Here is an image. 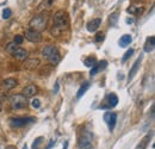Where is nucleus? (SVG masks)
Returning <instances> with one entry per match:
<instances>
[{
  "mask_svg": "<svg viewBox=\"0 0 155 149\" xmlns=\"http://www.w3.org/2000/svg\"><path fill=\"white\" fill-rule=\"evenodd\" d=\"M12 55L15 56L17 60H19V61H24V60L28 57V51H26L25 49H23V48L17 47V48L12 51Z\"/></svg>",
  "mask_w": 155,
  "mask_h": 149,
  "instance_id": "9b49d317",
  "label": "nucleus"
},
{
  "mask_svg": "<svg viewBox=\"0 0 155 149\" xmlns=\"http://www.w3.org/2000/svg\"><path fill=\"white\" fill-rule=\"evenodd\" d=\"M90 88V82H84L82 84V86L79 88V91H78V93H77V98L78 99H80L84 94L86 93V91Z\"/></svg>",
  "mask_w": 155,
  "mask_h": 149,
  "instance_id": "4be33fe9",
  "label": "nucleus"
},
{
  "mask_svg": "<svg viewBox=\"0 0 155 149\" xmlns=\"http://www.w3.org/2000/svg\"><path fill=\"white\" fill-rule=\"evenodd\" d=\"M35 121V118L32 117H16V118H10V125L12 128H20L24 127L29 123H32Z\"/></svg>",
  "mask_w": 155,
  "mask_h": 149,
  "instance_id": "39448f33",
  "label": "nucleus"
},
{
  "mask_svg": "<svg viewBox=\"0 0 155 149\" xmlns=\"http://www.w3.org/2000/svg\"><path fill=\"white\" fill-rule=\"evenodd\" d=\"M104 38H105V35H104V32H97V35L94 36V41L99 43V42H101V41H104Z\"/></svg>",
  "mask_w": 155,
  "mask_h": 149,
  "instance_id": "bb28decb",
  "label": "nucleus"
},
{
  "mask_svg": "<svg viewBox=\"0 0 155 149\" xmlns=\"http://www.w3.org/2000/svg\"><path fill=\"white\" fill-rule=\"evenodd\" d=\"M39 66V60L38 58H28L24 62V68L28 71H35Z\"/></svg>",
  "mask_w": 155,
  "mask_h": 149,
  "instance_id": "1a4fd4ad",
  "label": "nucleus"
},
{
  "mask_svg": "<svg viewBox=\"0 0 155 149\" xmlns=\"http://www.w3.org/2000/svg\"><path fill=\"white\" fill-rule=\"evenodd\" d=\"M17 47H18L17 44H15V43H10V44L7 45V48H6V49H7V51H8V53H11V54H12V51H13Z\"/></svg>",
  "mask_w": 155,
  "mask_h": 149,
  "instance_id": "7c9ffc66",
  "label": "nucleus"
},
{
  "mask_svg": "<svg viewBox=\"0 0 155 149\" xmlns=\"http://www.w3.org/2000/svg\"><path fill=\"white\" fill-rule=\"evenodd\" d=\"M23 39H24V38H23L21 35H17V36L15 37V42H13V43H15V44H17V45H19V44L23 43Z\"/></svg>",
  "mask_w": 155,
  "mask_h": 149,
  "instance_id": "c756f323",
  "label": "nucleus"
},
{
  "mask_svg": "<svg viewBox=\"0 0 155 149\" xmlns=\"http://www.w3.org/2000/svg\"><path fill=\"white\" fill-rule=\"evenodd\" d=\"M149 141H150V135H146V136L140 141V143L137 144L136 149H147Z\"/></svg>",
  "mask_w": 155,
  "mask_h": 149,
  "instance_id": "aec40b11",
  "label": "nucleus"
},
{
  "mask_svg": "<svg viewBox=\"0 0 155 149\" xmlns=\"http://www.w3.org/2000/svg\"><path fill=\"white\" fill-rule=\"evenodd\" d=\"M55 143V141H50V143H49V146H48V149H50L51 148V146Z\"/></svg>",
  "mask_w": 155,
  "mask_h": 149,
  "instance_id": "473e14b6",
  "label": "nucleus"
},
{
  "mask_svg": "<svg viewBox=\"0 0 155 149\" xmlns=\"http://www.w3.org/2000/svg\"><path fill=\"white\" fill-rule=\"evenodd\" d=\"M17 80L16 79H13V78H8V79H5L4 81H2V84H1V88L4 90V91H10V90H12V88H15L16 86H17Z\"/></svg>",
  "mask_w": 155,
  "mask_h": 149,
  "instance_id": "6e6552de",
  "label": "nucleus"
},
{
  "mask_svg": "<svg viewBox=\"0 0 155 149\" xmlns=\"http://www.w3.org/2000/svg\"><path fill=\"white\" fill-rule=\"evenodd\" d=\"M10 105H11V109L13 111L25 109L28 106V98L24 97L21 93L13 94L10 97Z\"/></svg>",
  "mask_w": 155,
  "mask_h": 149,
  "instance_id": "7ed1b4c3",
  "label": "nucleus"
},
{
  "mask_svg": "<svg viewBox=\"0 0 155 149\" xmlns=\"http://www.w3.org/2000/svg\"><path fill=\"white\" fill-rule=\"evenodd\" d=\"M144 11V8L142 6H137V5H131L130 7L127 8V12L130 13V15H134V16H138V15H142Z\"/></svg>",
  "mask_w": 155,
  "mask_h": 149,
  "instance_id": "dca6fc26",
  "label": "nucleus"
},
{
  "mask_svg": "<svg viewBox=\"0 0 155 149\" xmlns=\"http://www.w3.org/2000/svg\"><path fill=\"white\" fill-rule=\"evenodd\" d=\"M58 84L56 82V85H55V90H54V93H58Z\"/></svg>",
  "mask_w": 155,
  "mask_h": 149,
  "instance_id": "2f4dec72",
  "label": "nucleus"
},
{
  "mask_svg": "<svg viewBox=\"0 0 155 149\" xmlns=\"http://www.w3.org/2000/svg\"><path fill=\"white\" fill-rule=\"evenodd\" d=\"M133 54H134V49H128V50H127V53H125L124 56H123V58H122V62H125L127 60H129Z\"/></svg>",
  "mask_w": 155,
  "mask_h": 149,
  "instance_id": "393cba45",
  "label": "nucleus"
},
{
  "mask_svg": "<svg viewBox=\"0 0 155 149\" xmlns=\"http://www.w3.org/2000/svg\"><path fill=\"white\" fill-rule=\"evenodd\" d=\"M127 23H133V19H127Z\"/></svg>",
  "mask_w": 155,
  "mask_h": 149,
  "instance_id": "f704fd0d",
  "label": "nucleus"
},
{
  "mask_svg": "<svg viewBox=\"0 0 155 149\" xmlns=\"http://www.w3.org/2000/svg\"><path fill=\"white\" fill-rule=\"evenodd\" d=\"M105 101H107L106 109L115 108L117 104H118V97L115 93H109L106 95V98H105Z\"/></svg>",
  "mask_w": 155,
  "mask_h": 149,
  "instance_id": "9d476101",
  "label": "nucleus"
},
{
  "mask_svg": "<svg viewBox=\"0 0 155 149\" xmlns=\"http://www.w3.org/2000/svg\"><path fill=\"white\" fill-rule=\"evenodd\" d=\"M69 26V17L68 13L63 10H58L54 15V25L51 29V35L53 36H58L61 32Z\"/></svg>",
  "mask_w": 155,
  "mask_h": 149,
  "instance_id": "f257e3e1",
  "label": "nucleus"
},
{
  "mask_svg": "<svg viewBox=\"0 0 155 149\" xmlns=\"http://www.w3.org/2000/svg\"><path fill=\"white\" fill-rule=\"evenodd\" d=\"M48 25V16L47 15H37L29 22V26L32 30H36L38 32H42L47 29Z\"/></svg>",
  "mask_w": 155,
  "mask_h": 149,
  "instance_id": "f03ea898",
  "label": "nucleus"
},
{
  "mask_svg": "<svg viewBox=\"0 0 155 149\" xmlns=\"http://www.w3.org/2000/svg\"><path fill=\"white\" fill-rule=\"evenodd\" d=\"M67 148H68V142L66 141V142H64V146H63V149H67Z\"/></svg>",
  "mask_w": 155,
  "mask_h": 149,
  "instance_id": "72a5a7b5",
  "label": "nucleus"
},
{
  "mask_svg": "<svg viewBox=\"0 0 155 149\" xmlns=\"http://www.w3.org/2000/svg\"><path fill=\"white\" fill-rule=\"evenodd\" d=\"M25 38L31 42V43H39L42 41V34L36 31V30H32V29H28L25 31Z\"/></svg>",
  "mask_w": 155,
  "mask_h": 149,
  "instance_id": "423d86ee",
  "label": "nucleus"
},
{
  "mask_svg": "<svg viewBox=\"0 0 155 149\" xmlns=\"http://www.w3.org/2000/svg\"><path fill=\"white\" fill-rule=\"evenodd\" d=\"M43 142V138L42 137H38V138H36V141L34 142V144H32V149H38L39 144Z\"/></svg>",
  "mask_w": 155,
  "mask_h": 149,
  "instance_id": "c85d7f7f",
  "label": "nucleus"
},
{
  "mask_svg": "<svg viewBox=\"0 0 155 149\" xmlns=\"http://www.w3.org/2000/svg\"><path fill=\"white\" fill-rule=\"evenodd\" d=\"M31 106H32L34 109H39V106H41L39 99H32V100H31Z\"/></svg>",
  "mask_w": 155,
  "mask_h": 149,
  "instance_id": "cd10ccee",
  "label": "nucleus"
},
{
  "mask_svg": "<svg viewBox=\"0 0 155 149\" xmlns=\"http://www.w3.org/2000/svg\"><path fill=\"white\" fill-rule=\"evenodd\" d=\"M155 48V37L154 36H150V37L147 38L146 43H144V47H143V50L146 53H152Z\"/></svg>",
  "mask_w": 155,
  "mask_h": 149,
  "instance_id": "2eb2a0df",
  "label": "nucleus"
},
{
  "mask_svg": "<svg viewBox=\"0 0 155 149\" xmlns=\"http://www.w3.org/2000/svg\"><path fill=\"white\" fill-rule=\"evenodd\" d=\"M100 24H101V19L100 18L92 19L91 22L87 23V30H88L90 32H94V31H97L98 29H99Z\"/></svg>",
  "mask_w": 155,
  "mask_h": 149,
  "instance_id": "ddd939ff",
  "label": "nucleus"
},
{
  "mask_svg": "<svg viewBox=\"0 0 155 149\" xmlns=\"http://www.w3.org/2000/svg\"><path fill=\"white\" fill-rule=\"evenodd\" d=\"M140 65H141V57H138L137 60L135 61V63H134V66L131 67V69H130V72H129V75H128V79H129V81L134 78L137 73V71H138V68H140Z\"/></svg>",
  "mask_w": 155,
  "mask_h": 149,
  "instance_id": "a211bd4d",
  "label": "nucleus"
},
{
  "mask_svg": "<svg viewBox=\"0 0 155 149\" xmlns=\"http://www.w3.org/2000/svg\"><path fill=\"white\" fill-rule=\"evenodd\" d=\"M37 87L35 86V85H29V86H26V87H24V90H23V95L24 97H26V98H32L35 94L37 93Z\"/></svg>",
  "mask_w": 155,
  "mask_h": 149,
  "instance_id": "f8f14e48",
  "label": "nucleus"
},
{
  "mask_svg": "<svg viewBox=\"0 0 155 149\" xmlns=\"http://www.w3.org/2000/svg\"><path fill=\"white\" fill-rule=\"evenodd\" d=\"M1 110H2V104H1V101H0V112H1Z\"/></svg>",
  "mask_w": 155,
  "mask_h": 149,
  "instance_id": "c9c22d12",
  "label": "nucleus"
},
{
  "mask_svg": "<svg viewBox=\"0 0 155 149\" xmlns=\"http://www.w3.org/2000/svg\"><path fill=\"white\" fill-rule=\"evenodd\" d=\"M79 149H93V135L90 131L85 130L78 140Z\"/></svg>",
  "mask_w": 155,
  "mask_h": 149,
  "instance_id": "20e7f679",
  "label": "nucleus"
},
{
  "mask_svg": "<svg viewBox=\"0 0 155 149\" xmlns=\"http://www.w3.org/2000/svg\"><path fill=\"white\" fill-rule=\"evenodd\" d=\"M47 60L50 62V65H51V66H55V65H58V62H60V60H61V55H60L58 50V51H55V53H53V54L49 56Z\"/></svg>",
  "mask_w": 155,
  "mask_h": 149,
  "instance_id": "6ab92c4d",
  "label": "nucleus"
},
{
  "mask_svg": "<svg viewBox=\"0 0 155 149\" xmlns=\"http://www.w3.org/2000/svg\"><path fill=\"white\" fill-rule=\"evenodd\" d=\"M11 16H12V11H11L10 8H5V10L2 11V18L4 19H8Z\"/></svg>",
  "mask_w": 155,
  "mask_h": 149,
  "instance_id": "a878e982",
  "label": "nucleus"
},
{
  "mask_svg": "<svg viewBox=\"0 0 155 149\" xmlns=\"http://www.w3.org/2000/svg\"><path fill=\"white\" fill-rule=\"evenodd\" d=\"M104 121L107 124L110 131H112L115 129V125H116L117 113H115V112H105L104 113Z\"/></svg>",
  "mask_w": 155,
  "mask_h": 149,
  "instance_id": "0eeeda50",
  "label": "nucleus"
},
{
  "mask_svg": "<svg viewBox=\"0 0 155 149\" xmlns=\"http://www.w3.org/2000/svg\"><path fill=\"white\" fill-rule=\"evenodd\" d=\"M51 71H53V67H51V66H49V65H45L44 67H42V68L39 69L38 73H39L41 76H44V75L47 76V75H49L50 73H51Z\"/></svg>",
  "mask_w": 155,
  "mask_h": 149,
  "instance_id": "5701e85b",
  "label": "nucleus"
},
{
  "mask_svg": "<svg viewBox=\"0 0 155 149\" xmlns=\"http://www.w3.org/2000/svg\"><path fill=\"white\" fill-rule=\"evenodd\" d=\"M55 51H58V48H56L54 44H50V45H47V47L43 48V50H42V55L44 56L45 58H48L49 56L51 55L53 53H55Z\"/></svg>",
  "mask_w": 155,
  "mask_h": 149,
  "instance_id": "f3484780",
  "label": "nucleus"
},
{
  "mask_svg": "<svg viewBox=\"0 0 155 149\" xmlns=\"http://www.w3.org/2000/svg\"><path fill=\"white\" fill-rule=\"evenodd\" d=\"M131 41H133V38H131L130 35H123L120 37V39H119V45L123 47V48H125V47H128L131 43Z\"/></svg>",
  "mask_w": 155,
  "mask_h": 149,
  "instance_id": "412c9836",
  "label": "nucleus"
},
{
  "mask_svg": "<svg viewBox=\"0 0 155 149\" xmlns=\"http://www.w3.org/2000/svg\"><path fill=\"white\" fill-rule=\"evenodd\" d=\"M106 66H107V61H105V60H103V61H100V62H97V63L92 67V69H91V72H90V75H91V76H94L100 69H104Z\"/></svg>",
  "mask_w": 155,
  "mask_h": 149,
  "instance_id": "4468645a",
  "label": "nucleus"
},
{
  "mask_svg": "<svg viewBox=\"0 0 155 149\" xmlns=\"http://www.w3.org/2000/svg\"><path fill=\"white\" fill-rule=\"evenodd\" d=\"M84 63H85V66H86V67H91V68H92V67L97 63V60H96V57H94V56H90V57L85 58Z\"/></svg>",
  "mask_w": 155,
  "mask_h": 149,
  "instance_id": "b1692460",
  "label": "nucleus"
}]
</instances>
